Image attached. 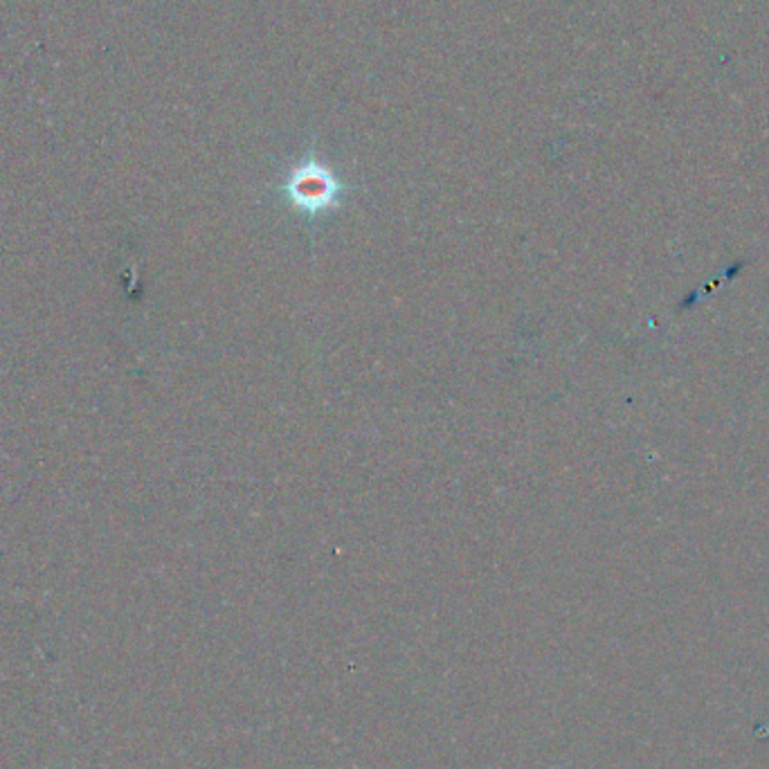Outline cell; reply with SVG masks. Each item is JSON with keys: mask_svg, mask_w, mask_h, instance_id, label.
Listing matches in <instances>:
<instances>
[{"mask_svg": "<svg viewBox=\"0 0 769 769\" xmlns=\"http://www.w3.org/2000/svg\"><path fill=\"white\" fill-rule=\"evenodd\" d=\"M284 194L301 215L320 217L338 208L344 196V183L329 165L311 156L290 169Z\"/></svg>", "mask_w": 769, "mask_h": 769, "instance_id": "obj_1", "label": "cell"}]
</instances>
